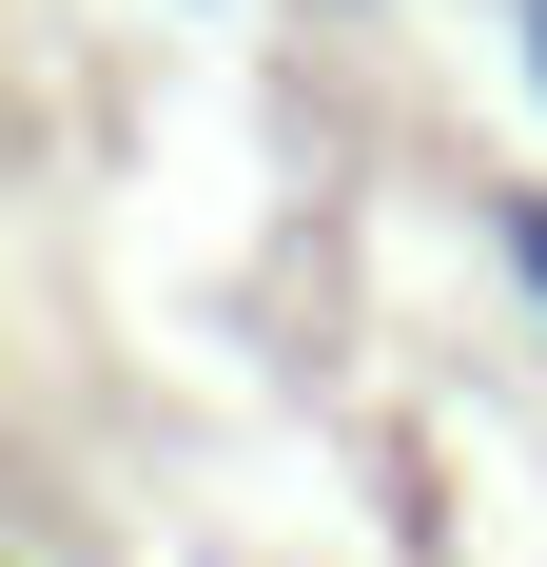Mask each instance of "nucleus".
I'll return each mask as SVG.
<instances>
[{"instance_id":"f257e3e1","label":"nucleus","mask_w":547,"mask_h":567,"mask_svg":"<svg viewBox=\"0 0 547 567\" xmlns=\"http://www.w3.org/2000/svg\"><path fill=\"white\" fill-rule=\"evenodd\" d=\"M489 255H508V293L547 313V176H489Z\"/></svg>"},{"instance_id":"f03ea898","label":"nucleus","mask_w":547,"mask_h":567,"mask_svg":"<svg viewBox=\"0 0 547 567\" xmlns=\"http://www.w3.org/2000/svg\"><path fill=\"white\" fill-rule=\"evenodd\" d=\"M528 99H547V0H528Z\"/></svg>"}]
</instances>
